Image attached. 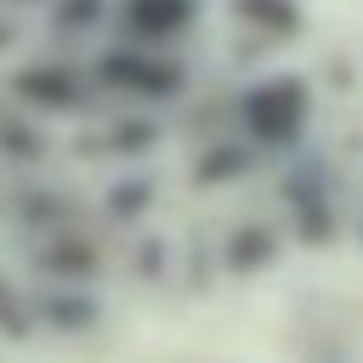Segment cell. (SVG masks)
<instances>
[{
  "instance_id": "cell-4",
  "label": "cell",
  "mask_w": 363,
  "mask_h": 363,
  "mask_svg": "<svg viewBox=\"0 0 363 363\" xmlns=\"http://www.w3.org/2000/svg\"><path fill=\"white\" fill-rule=\"evenodd\" d=\"M119 17H125V28H130L136 40H170V34L193 28L199 0H125Z\"/></svg>"
},
{
  "instance_id": "cell-2",
  "label": "cell",
  "mask_w": 363,
  "mask_h": 363,
  "mask_svg": "<svg viewBox=\"0 0 363 363\" xmlns=\"http://www.w3.org/2000/svg\"><path fill=\"white\" fill-rule=\"evenodd\" d=\"M96 74H102L113 91H130V96H170V91H182V68L164 62V57H147V51H136V45L108 51Z\"/></svg>"
},
{
  "instance_id": "cell-3",
  "label": "cell",
  "mask_w": 363,
  "mask_h": 363,
  "mask_svg": "<svg viewBox=\"0 0 363 363\" xmlns=\"http://www.w3.org/2000/svg\"><path fill=\"white\" fill-rule=\"evenodd\" d=\"M11 91H17V96H23L28 108L62 113V108H74V102H79L85 79H79L74 68H62V62H34V68H23V74L11 79Z\"/></svg>"
},
{
  "instance_id": "cell-6",
  "label": "cell",
  "mask_w": 363,
  "mask_h": 363,
  "mask_svg": "<svg viewBox=\"0 0 363 363\" xmlns=\"http://www.w3.org/2000/svg\"><path fill=\"white\" fill-rule=\"evenodd\" d=\"M96 17H102V0H62L57 6V23L62 28H91Z\"/></svg>"
},
{
  "instance_id": "cell-5",
  "label": "cell",
  "mask_w": 363,
  "mask_h": 363,
  "mask_svg": "<svg viewBox=\"0 0 363 363\" xmlns=\"http://www.w3.org/2000/svg\"><path fill=\"white\" fill-rule=\"evenodd\" d=\"M233 11H238V23H250L267 40H289L301 28V6L295 0H233Z\"/></svg>"
},
{
  "instance_id": "cell-7",
  "label": "cell",
  "mask_w": 363,
  "mask_h": 363,
  "mask_svg": "<svg viewBox=\"0 0 363 363\" xmlns=\"http://www.w3.org/2000/svg\"><path fill=\"white\" fill-rule=\"evenodd\" d=\"M0 45H6V23H0Z\"/></svg>"
},
{
  "instance_id": "cell-1",
  "label": "cell",
  "mask_w": 363,
  "mask_h": 363,
  "mask_svg": "<svg viewBox=\"0 0 363 363\" xmlns=\"http://www.w3.org/2000/svg\"><path fill=\"white\" fill-rule=\"evenodd\" d=\"M306 113H312V91L295 74H272V79L250 85L238 102V119L261 147H289L306 130Z\"/></svg>"
}]
</instances>
